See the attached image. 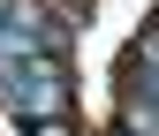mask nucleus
I'll use <instances>...</instances> for the list:
<instances>
[{"instance_id":"f257e3e1","label":"nucleus","mask_w":159,"mask_h":136,"mask_svg":"<svg viewBox=\"0 0 159 136\" xmlns=\"http://www.w3.org/2000/svg\"><path fill=\"white\" fill-rule=\"evenodd\" d=\"M0 83H8V99L30 113H61V61H53V53H15L8 68H0Z\"/></svg>"},{"instance_id":"f03ea898","label":"nucleus","mask_w":159,"mask_h":136,"mask_svg":"<svg viewBox=\"0 0 159 136\" xmlns=\"http://www.w3.org/2000/svg\"><path fill=\"white\" fill-rule=\"evenodd\" d=\"M30 136H76V129L61 121V113H38V121H30Z\"/></svg>"}]
</instances>
